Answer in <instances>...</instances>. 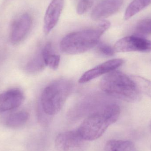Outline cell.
<instances>
[{
	"instance_id": "6da1fadb",
	"label": "cell",
	"mask_w": 151,
	"mask_h": 151,
	"mask_svg": "<svg viewBox=\"0 0 151 151\" xmlns=\"http://www.w3.org/2000/svg\"><path fill=\"white\" fill-rule=\"evenodd\" d=\"M120 114L119 106L108 105L90 114L76 130L86 141H92L101 137L109 126L117 121Z\"/></svg>"
},
{
	"instance_id": "7a4b0ae2",
	"label": "cell",
	"mask_w": 151,
	"mask_h": 151,
	"mask_svg": "<svg viewBox=\"0 0 151 151\" xmlns=\"http://www.w3.org/2000/svg\"><path fill=\"white\" fill-rule=\"evenodd\" d=\"M110 25V22L103 20L96 27L70 33L61 41L60 49L68 55L84 53L98 45L100 37Z\"/></svg>"
},
{
	"instance_id": "3957f363",
	"label": "cell",
	"mask_w": 151,
	"mask_h": 151,
	"mask_svg": "<svg viewBox=\"0 0 151 151\" xmlns=\"http://www.w3.org/2000/svg\"><path fill=\"white\" fill-rule=\"evenodd\" d=\"M100 87L106 94L126 102L136 103L141 99V93L130 76L119 71L106 74L101 80Z\"/></svg>"
},
{
	"instance_id": "277c9868",
	"label": "cell",
	"mask_w": 151,
	"mask_h": 151,
	"mask_svg": "<svg viewBox=\"0 0 151 151\" xmlns=\"http://www.w3.org/2000/svg\"><path fill=\"white\" fill-rule=\"evenodd\" d=\"M73 88L72 82L66 79L56 80L46 87L41 97V104L44 113L49 116L57 114L71 93Z\"/></svg>"
},
{
	"instance_id": "5b68a950",
	"label": "cell",
	"mask_w": 151,
	"mask_h": 151,
	"mask_svg": "<svg viewBox=\"0 0 151 151\" xmlns=\"http://www.w3.org/2000/svg\"><path fill=\"white\" fill-rule=\"evenodd\" d=\"M85 142L77 130L59 133L55 140V146L58 151H83Z\"/></svg>"
},
{
	"instance_id": "8992f818",
	"label": "cell",
	"mask_w": 151,
	"mask_h": 151,
	"mask_svg": "<svg viewBox=\"0 0 151 151\" xmlns=\"http://www.w3.org/2000/svg\"><path fill=\"white\" fill-rule=\"evenodd\" d=\"M114 49L118 52H150L151 41L138 36H127L117 41Z\"/></svg>"
},
{
	"instance_id": "52a82bcc",
	"label": "cell",
	"mask_w": 151,
	"mask_h": 151,
	"mask_svg": "<svg viewBox=\"0 0 151 151\" xmlns=\"http://www.w3.org/2000/svg\"><path fill=\"white\" fill-rule=\"evenodd\" d=\"M32 24L29 14L24 13L13 21L11 27L10 40L12 44H19L29 33Z\"/></svg>"
},
{
	"instance_id": "ba28073f",
	"label": "cell",
	"mask_w": 151,
	"mask_h": 151,
	"mask_svg": "<svg viewBox=\"0 0 151 151\" xmlns=\"http://www.w3.org/2000/svg\"><path fill=\"white\" fill-rule=\"evenodd\" d=\"M124 61L119 58L111 59L83 73L79 79V82L81 83H85L100 76L107 74L115 70L122 65Z\"/></svg>"
},
{
	"instance_id": "9c48e42d",
	"label": "cell",
	"mask_w": 151,
	"mask_h": 151,
	"mask_svg": "<svg viewBox=\"0 0 151 151\" xmlns=\"http://www.w3.org/2000/svg\"><path fill=\"white\" fill-rule=\"evenodd\" d=\"M24 100V96L19 89L9 90L0 94V114L19 107Z\"/></svg>"
},
{
	"instance_id": "30bf717a",
	"label": "cell",
	"mask_w": 151,
	"mask_h": 151,
	"mask_svg": "<svg viewBox=\"0 0 151 151\" xmlns=\"http://www.w3.org/2000/svg\"><path fill=\"white\" fill-rule=\"evenodd\" d=\"M64 5V0H52L46 11L44 19V32L49 34L56 25Z\"/></svg>"
},
{
	"instance_id": "8fae6325",
	"label": "cell",
	"mask_w": 151,
	"mask_h": 151,
	"mask_svg": "<svg viewBox=\"0 0 151 151\" xmlns=\"http://www.w3.org/2000/svg\"><path fill=\"white\" fill-rule=\"evenodd\" d=\"M123 0H103L93 9L91 17L95 20H102L115 14L121 8Z\"/></svg>"
},
{
	"instance_id": "7c38bea8",
	"label": "cell",
	"mask_w": 151,
	"mask_h": 151,
	"mask_svg": "<svg viewBox=\"0 0 151 151\" xmlns=\"http://www.w3.org/2000/svg\"><path fill=\"white\" fill-rule=\"evenodd\" d=\"M42 55L46 66L54 70H57L59 66L60 56L55 53L51 43H47L42 50Z\"/></svg>"
},
{
	"instance_id": "4fadbf2b",
	"label": "cell",
	"mask_w": 151,
	"mask_h": 151,
	"mask_svg": "<svg viewBox=\"0 0 151 151\" xmlns=\"http://www.w3.org/2000/svg\"><path fill=\"white\" fill-rule=\"evenodd\" d=\"M29 119V114L26 111H22L13 113L9 115L5 120L7 127L17 128L24 125Z\"/></svg>"
},
{
	"instance_id": "5bb4252c",
	"label": "cell",
	"mask_w": 151,
	"mask_h": 151,
	"mask_svg": "<svg viewBox=\"0 0 151 151\" xmlns=\"http://www.w3.org/2000/svg\"><path fill=\"white\" fill-rule=\"evenodd\" d=\"M105 151H136L132 142L123 140H111L107 142Z\"/></svg>"
},
{
	"instance_id": "9a60e30c",
	"label": "cell",
	"mask_w": 151,
	"mask_h": 151,
	"mask_svg": "<svg viewBox=\"0 0 151 151\" xmlns=\"http://www.w3.org/2000/svg\"><path fill=\"white\" fill-rule=\"evenodd\" d=\"M151 4V0H133L126 9L124 18L128 20Z\"/></svg>"
},
{
	"instance_id": "2e32d148",
	"label": "cell",
	"mask_w": 151,
	"mask_h": 151,
	"mask_svg": "<svg viewBox=\"0 0 151 151\" xmlns=\"http://www.w3.org/2000/svg\"><path fill=\"white\" fill-rule=\"evenodd\" d=\"M130 78L141 94H143L151 98V81L139 76H130Z\"/></svg>"
},
{
	"instance_id": "e0dca14e",
	"label": "cell",
	"mask_w": 151,
	"mask_h": 151,
	"mask_svg": "<svg viewBox=\"0 0 151 151\" xmlns=\"http://www.w3.org/2000/svg\"><path fill=\"white\" fill-rule=\"evenodd\" d=\"M45 66L41 52L40 54H37L27 63L26 69L28 72L34 73L41 71Z\"/></svg>"
},
{
	"instance_id": "ac0fdd59",
	"label": "cell",
	"mask_w": 151,
	"mask_h": 151,
	"mask_svg": "<svg viewBox=\"0 0 151 151\" xmlns=\"http://www.w3.org/2000/svg\"><path fill=\"white\" fill-rule=\"evenodd\" d=\"M137 32L144 34H151V19H143L137 24Z\"/></svg>"
},
{
	"instance_id": "d6986e66",
	"label": "cell",
	"mask_w": 151,
	"mask_h": 151,
	"mask_svg": "<svg viewBox=\"0 0 151 151\" xmlns=\"http://www.w3.org/2000/svg\"><path fill=\"white\" fill-rule=\"evenodd\" d=\"M94 0H80L77 4L76 11L79 15H82L88 10L93 5Z\"/></svg>"
},
{
	"instance_id": "ffe728a7",
	"label": "cell",
	"mask_w": 151,
	"mask_h": 151,
	"mask_svg": "<svg viewBox=\"0 0 151 151\" xmlns=\"http://www.w3.org/2000/svg\"><path fill=\"white\" fill-rule=\"evenodd\" d=\"M96 46L98 53L104 56H111L115 52L114 49L106 44L99 43Z\"/></svg>"
},
{
	"instance_id": "44dd1931",
	"label": "cell",
	"mask_w": 151,
	"mask_h": 151,
	"mask_svg": "<svg viewBox=\"0 0 151 151\" xmlns=\"http://www.w3.org/2000/svg\"><path fill=\"white\" fill-rule=\"evenodd\" d=\"M150 128H151V125H150Z\"/></svg>"
}]
</instances>
